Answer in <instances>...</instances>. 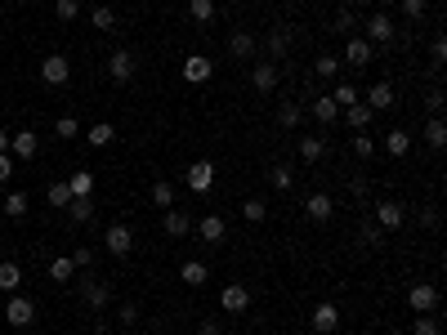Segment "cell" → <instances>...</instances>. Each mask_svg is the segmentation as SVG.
<instances>
[{
  "label": "cell",
  "mask_w": 447,
  "mask_h": 335,
  "mask_svg": "<svg viewBox=\"0 0 447 335\" xmlns=\"http://www.w3.org/2000/svg\"><path fill=\"white\" fill-rule=\"evenodd\" d=\"M371 219H376V228H380V233H398V228L407 224V206H403V201H380Z\"/></svg>",
  "instance_id": "cell-1"
},
{
  "label": "cell",
  "mask_w": 447,
  "mask_h": 335,
  "mask_svg": "<svg viewBox=\"0 0 447 335\" xmlns=\"http://www.w3.org/2000/svg\"><path fill=\"white\" fill-rule=\"evenodd\" d=\"M407 304H412V313H439V286L416 282L412 291H407Z\"/></svg>",
  "instance_id": "cell-2"
},
{
  "label": "cell",
  "mask_w": 447,
  "mask_h": 335,
  "mask_svg": "<svg viewBox=\"0 0 447 335\" xmlns=\"http://www.w3.org/2000/svg\"><path fill=\"white\" fill-rule=\"evenodd\" d=\"M135 54H130V50H112V54H107V76H112L116 81V86H130V81H135Z\"/></svg>",
  "instance_id": "cell-3"
},
{
  "label": "cell",
  "mask_w": 447,
  "mask_h": 335,
  "mask_svg": "<svg viewBox=\"0 0 447 335\" xmlns=\"http://www.w3.org/2000/svg\"><path fill=\"white\" fill-rule=\"evenodd\" d=\"M103 246H107V255H116V259H126L130 250H135V233L126 228V224H112V228L103 233Z\"/></svg>",
  "instance_id": "cell-4"
},
{
  "label": "cell",
  "mask_w": 447,
  "mask_h": 335,
  "mask_svg": "<svg viewBox=\"0 0 447 335\" xmlns=\"http://www.w3.org/2000/svg\"><path fill=\"white\" fill-rule=\"evenodd\" d=\"M32 317H36V304L27 300V295H9V304H5V322L9 327H32Z\"/></svg>",
  "instance_id": "cell-5"
},
{
  "label": "cell",
  "mask_w": 447,
  "mask_h": 335,
  "mask_svg": "<svg viewBox=\"0 0 447 335\" xmlns=\"http://www.w3.org/2000/svg\"><path fill=\"white\" fill-rule=\"evenodd\" d=\"M67 76H72V63L63 54L41 58V81H45V86H67Z\"/></svg>",
  "instance_id": "cell-6"
},
{
  "label": "cell",
  "mask_w": 447,
  "mask_h": 335,
  "mask_svg": "<svg viewBox=\"0 0 447 335\" xmlns=\"http://www.w3.org/2000/svg\"><path fill=\"white\" fill-rule=\"evenodd\" d=\"M362 27H367V36H362L367 45H389V41H394V18H389V14H371Z\"/></svg>",
  "instance_id": "cell-7"
},
{
  "label": "cell",
  "mask_w": 447,
  "mask_h": 335,
  "mask_svg": "<svg viewBox=\"0 0 447 335\" xmlns=\"http://www.w3.org/2000/svg\"><path fill=\"white\" fill-rule=\"evenodd\" d=\"M220 304H224V313H246V308H251V291L241 282H228L220 291Z\"/></svg>",
  "instance_id": "cell-8"
},
{
  "label": "cell",
  "mask_w": 447,
  "mask_h": 335,
  "mask_svg": "<svg viewBox=\"0 0 447 335\" xmlns=\"http://www.w3.org/2000/svg\"><path fill=\"white\" fill-rule=\"evenodd\" d=\"M81 300H86L94 313H103L107 304H112V291H107V282H94V278H86L81 282Z\"/></svg>",
  "instance_id": "cell-9"
},
{
  "label": "cell",
  "mask_w": 447,
  "mask_h": 335,
  "mask_svg": "<svg viewBox=\"0 0 447 335\" xmlns=\"http://www.w3.org/2000/svg\"><path fill=\"white\" fill-rule=\"evenodd\" d=\"M161 233L171 237V242H179V237H188V233H192V219H188V214L179 210V206H171V210L161 214Z\"/></svg>",
  "instance_id": "cell-10"
},
{
  "label": "cell",
  "mask_w": 447,
  "mask_h": 335,
  "mask_svg": "<svg viewBox=\"0 0 447 335\" xmlns=\"http://www.w3.org/2000/svg\"><path fill=\"white\" fill-rule=\"evenodd\" d=\"M335 327H340V308H335L331 300L313 304V331H318V335H331Z\"/></svg>",
  "instance_id": "cell-11"
},
{
  "label": "cell",
  "mask_w": 447,
  "mask_h": 335,
  "mask_svg": "<svg viewBox=\"0 0 447 335\" xmlns=\"http://www.w3.org/2000/svg\"><path fill=\"white\" fill-rule=\"evenodd\" d=\"M362 103H367L371 112H389V107L398 103V99H394V86H389V81H376V86L362 94Z\"/></svg>",
  "instance_id": "cell-12"
},
{
  "label": "cell",
  "mask_w": 447,
  "mask_h": 335,
  "mask_svg": "<svg viewBox=\"0 0 447 335\" xmlns=\"http://www.w3.org/2000/svg\"><path fill=\"white\" fill-rule=\"evenodd\" d=\"M305 214H309L313 224H327L331 214H335V201H331L327 193H309V197H305Z\"/></svg>",
  "instance_id": "cell-13"
},
{
  "label": "cell",
  "mask_w": 447,
  "mask_h": 335,
  "mask_svg": "<svg viewBox=\"0 0 447 335\" xmlns=\"http://www.w3.org/2000/svg\"><path fill=\"white\" fill-rule=\"evenodd\" d=\"M371 50H376V45H367L362 36H345V63L349 67H367L371 63Z\"/></svg>",
  "instance_id": "cell-14"
},
{
  "label": "cell",
  "mask_w": 447,
  "mask_h": 335,
  "mask_svg": "<svg viewBox=\"0 0 447 335\" xmlns=\"http://www.w3.org/2000/svg\"><path fill=\"white\" fill-rule=\"evenodd\" d=\"M188 188L192 193H211L215 188V165L211 161H192L188 165Z\"/></svg>",
  "instance_id": "cell-15"
},
{
  "label": "cell",
  "mask_w": 447,
  "mask_h": 335,
  "mask_svg": "<svg viewBox=\"0 0 447 335\" xmlns=\"http://www.w3.org/2000/svg\"><path fill=\"white\" fill-rule=\"evenodd\" d=\"M264 45H269V63H282V58L291 54V27H286V22H282V27H273Z\"/></svg>",
  "instance_id": "cell-16"
},
{
  "label": "cell",
  "mask_w": 447,
  "mask_h": 335,
  "mask_svg": "<svg viewBox=\"0 0 447 335\" xmlns=\"http://www.w3.org/2000/svg\"><path fill=\"white\" fill-rule=\"evenodd\" d=\"M277 76H282L277 63H255V67H251V86H255L260 94H273L277 90Z\"/></svg>",
  "instance_id": "cell-17"
},
{
  "label": "cell",
  "mask_w": 447,
  "mask_h": 335,
  "mask_svg": "<svg viewBox=\"0 0 447 335\" xmlns=\"http://www.w3.org/2000/svg\"><path fill=\"white\" fill-rule=\"evenodd\" d=\"M36 148H41V139H36L32 130H18V135H9V152H14L18 161H32Z\"/></svg>",
  "instance_id": "cell-18"
},
{
  "label": "cell",
  "mask_w": 447,
  "mask_h": 335,
  "mask_svg": "<svg viewBox=\"0 0 447 335\" xmlns=\"http://www.w3.org/2000/svg\"><path fill=\"white\" fill-rule=\"evenodd\" d=\"M211 58L206 54H188L184 58V81H192V86H201V81H211Z\"/></svg>",
  "instance_id": "cell-19"
},
{
  "label": "cell",
  "mask_w": 447,
  "mask_h": 335,
  "mask_svg": "<svg viewBox=\"0 0 447 335\" xmlns=\"http://www.w3.org/2000/svg\"><path fill=\"white\" fill-rule=\"evenodd\" d=\"M228 54H233V58H255L260 54V41L251 32H233V36H228Z\"/></svg>",
  "instance_id": "cell-20"
},
{
  "label": "cell",
  "mask_w": 447,
  "mask_h": 335,
  "mask_svg": "<svg viewBox=\"0 0 447 335\" xmlns=\"http://www.w3.org/2000/svg\"><path fill=\"white\" fill-rule=\"evenodd\" d=\"M335 116H340V107H335L331 94H313V121H318V125H331Z\"/></svg>",
  "instance_id": "cell-21"
},
{
  "label": "cell",
  "mask_w": 447,
  "mask_h": 335,
  "mask_svg": "<svg viewBox=\"0 0 447 335\" xmlns=\"http://www.w3.org/2000/svg\"><path fill=\"white\" fill-rule=\"evenodd\" d=\"M197 233H201V242H211V246H220L224 242V233H228V224L220 219V214H206V219L197 224Z\"/></svg>",
  "instance_id": "cell-22"
},
{
  "label": "cell",
  "mask_w": 447,
  "mask_h": 335,
  "mask_svg": "<svg viewBox=\"0 0 447 335\" xmlns=\"http://www.w3.org/2000/svg\"><path fill=\"white\" fill-rule=\"evenodd\" d=\"M385 152H389V157H407V152H412V130H389V135H385Z\"/></svg>",
  "instance_id": "cell-23"
},
{
  "label": "cell",
  "mask_w": 447,
  "mask_h": 335,
  "mask_svg": "<svg viewBox=\"0 0 447 335\" xmlns=\"http://www.w3.org/2000/svg\"><path fill=\"white\" fill-rule=\"evenodd\" d=\"M322 157H327V143H322L318 135H305V139H300V161H322Z\"/></svg>",
  "instance_id": "cell-24"
},
{
  "label": "cell",
  "mask_w": 447,
  "mask_h": 335,
  "mask_svg": "<svg viewBox=\"0 0 447 335\" xmlns=\"http://www.w3.org/2000/svg\"><path fill=\"white\" fill-rule=\"evenodd\" d=\"M380 242H385V233L376 228V219H362V224H358V246H362V250H376Z\"/></svg>",
  "instance_id": "cell-25"
},
{
  "label": "cell",
  "mask_w": 447,
  "mask_h": 335,
  "mask_svg": "<svg viewBox=\"0 0 447 335\" xmlns=\"http://www.w3.org/2000/svg\"><path fill=\"white\" fill-rule=\"evenodd\" d=\"M331 99H335V107H354V103H362V90L354 81H340V86L331 90Z\"/></svg>",
  "instance_id": "cell-26"
},
{
  "label": "cell",
  "mask_w": 447,
  "mask_h": 335,
  "mask_svg": "<svg viewBox=\"0 0 447 335\" xmlns=\"http://www.w3.org/2000/svg\"><path fill=\"white\" fill-rule=\"evenodd\" d=\"M18 286H22V268L14 264V259H5V264H0V291H9V295H14Z\"/></svg>",
  "instance_id": "cell-27"
},
{
  "label": "cell",
  "mask_w": 447,
  "mask_h": 335,
  "mask_svg": "<svg viewBox=\"0 0 447 335\" xmlns=\"http://www.w3.org/2000/svg\"><path fill=\"white\" fill-rule=\"evenodd\" d=\"M86 139H90V148H107V143L116 139V130L107 125V121H94V125L86 130Z\"/></svg>",
  "instance_id": "cell-28"
},
{
  "label": "cell",
  "mask_w": 447,
  "mask_h": 335,
  "mask_svg": "<svg viewBox=\"0 0 447 335\" xmlns=\"http://www.w3.org/2000/svg\"><path fill=\"white\" fill-rule=\"evenodd\" d=\"M152 206H161V210L175 206V184H171V179H156V184H152Z\"/></svg>",
  "instance_id": "cell-29"
},
{
  "label": "cell",
  "mask_w": 447,
  "mask_h": 335,
  "mask_svg": "<svg viewBox=\"0 0 447 335\" xmlns=\"http://www.w3.org/2000/svg\"><path fill=\"white\" fill-rule=\"evenodd\" d=\"M269 184L277 188V193H286V188L295 184V170H291V165H286V161H277L273 170H269Z\"/></svg>",
  "instance_id": "cell-30"
},
{
  "label": "cell",
  "mask_w": 447,
  "mask_h": 335,
  "mask_svg": "<svg viewBox=\"0 0 447 335\" xmlns=\"http://www.w3.org/2000/svg\"><path fill=\"white\" fill-rule=\"evenodd\" d=\"M179 278H184L188 286H206V278H211V273H206V264H201V259H188V264L179 268Z\"/></svg>",
  "instance_id": "cell-31"
},
{
  "label": "cell",
  "mask_w": 447,
  "mask_h": 335,
  "mask_svg": "<svg viewBox=\"0 0 447 335\" xmlns=\"http://www.w3.org/2000/svg\"><path fill=\"white\" fill-rule=\"evenodd\" d=\"M420 135H425L429 148H443V143H447V125H443V116H429V125L420 130Z\"/></svg>",
  "instance_id": "cell-32"
},
{
  "label": "cell",
  "mask_w": 447,
  "mask_h": 335,
  "mask_svg": "<svg viewBox=\"0 0 447 335\" xmlns=\"http://www.w3.org/2000/svg\"><path fill=\"white\" fill-rule=\"evenodd\" d=\"M277 125H282V130H295V125H300V103H291V99L277 103Z\"/></svg>",
  "instance_id": "cell-33"
},
{
  "label": "cell",
  "mask_w": 447,
  "mask_h": 335,
  "mask_svg": "<svg viewBox=\"0 0 447 335\" xmlns=\"http://www.w3.org/2000/svg\"><path fill=\"white\" fill-rule=\"evenodd\" d=\"M67 188H72V197H90L94 193V175L90 170H76V175L67 179Z\"/></svg>",
  "instance_id": "cell-34"
},
{
  "label": "cell",
  "mask_w": 447,
  "mask_h": 335,
  "mask_svg": "<svg viewBox=\"0 0 447 335\" xmlns=\"http://www.w3.org/2000/svg\"><path fill=\"white\" fill-rule=\"evenodd\" d=\"M45 197H50V206H72V188H67V179H54V184L45 188Z\"/></svg>",
  "instance_id": "cell-35"
},
{
  "label": "cell",
  "mask_w": 447,
  "mask_h": 335,
  "mask_svg": "<svg viewBox=\"0 0 447 335\" xmlns=\"http://www.w3.org/2000/svg\"><path fill=\"white\" fill-rule=\"evenodd\" d=\"M90 22H94L99 32H112V27H116V9H112V5H94Z\"/></svg>",
  "instance_id": "cell-36"
},
{
  "label": "cell",
  "mask_w": 447,
  "mask_h": 335,
  "mask_svg": "<svg viewBox=\"0 0 447 335\" xmlns=\"http://www.w3.org/2000/svg\"><path fill=\"white\" fill-rule=\"evenodd\" d=\"M72 219H76V224H90L94 219V197H72Z\"/></svg>",
  "instance_id": "cell-37"
},
{
  "label": "cell",
  "mask_w": 447,
  "mask_h": 335,
  "mask_svg": "<svg viewBox=\"0 0 447 335\" xmlns=\"http://www.w3.org/2000/svg\"><path fill=\"white\" fill-rule=\"evenodd\" d=\"M345 112H349V125H354V130H367V125H371V116H376L367 103H354V107H345Z\"/></svg>",
  "instance_id": "cell-38"
},
{
  "label": "cell",
  "mask_w": 447,
  "mask_h": 335,
  "mask_svg": "<svg viewBox=\"0 0 447 335\" xmlns=\"http://www.w3.org/2000/svg\"><path fill=\"white\" fill-rule=\"evenodd\" d=\"M72 273H76V264H72V255H58V259H50V278H54V282H67Z\"/></svg>",
  "instance_id": "cell-39"
},
{
  "label": "cell",
  "mask_w": 447,
  "mask_h": 335,
  "mask_svg": "<svg viewBox=\"0 0 447 335\" xmlns=\"http://www.w3.org/2000/svg\"><path fill=\"white\" fill-rule=\"evenodd\" d=\"M54 14H58V22H76L81 18V0H54Z\"/></svg>",
  "instance_id": "cell-40"
},
{
  "label": "cell",
  "mask_w": 447,
  "mask_h": 335,
  "mask_svg": "<svg viewBox=\"0 0 447 335\" xmlns=\"http://www.w3.org/2000/svg\"><path fill=\"white\" fill-rule=\"evenodd\" d=\"M5 214L9 219H22V214H27V193H9L5 197Z\"/></svg>",
  "instance_id": "cell-41"
},
{
  "label": "cell",
  "mask_w": 447,
  "mask_h": 335,
  "mask_svg": "<svg viewBox=\"0 0 447 335\" xmlns=\"http://www.w3.org/2000/svg\"><path fill=\"white\" fill-rule=\"evenodd\" d=\"M188 14L197 22H211L215 18V0H188Z\"/></svg>",
  "instance_id": "cell-42"
},
{
  "label": "cell",
  "mask_w": 447,
  "mask_h": 335,
  "mask_svg": "<svg viewBox=\"0 0 447 335\" xmlns=\"http://www.w3.org/2000/svg\"><path fill=\"white\" fill-rule=\"evenodd\" d=\"M362 27V22H358V14H354V9H340V14H335V32H345V36H354Z\"/></svg>",
  "instance_id": "cell-43"
},
{
  "label": "cell",
  "mask_w": 447,
  "mask_h": 335,
  "mask_svg": "<svg viewBox=\"0 0 447 335\" xmlns=\"http://www.w3.org/2000/svg\"><path fill=\"white\" fill-rule=\"evenodd\" d=\"M412 335H439V317H434V313H416Z\"/></svg>",
  "instance_id": "cell-44"
},
{
  "label": "cell",
  "mask_w": 447,
  "mask_h": 335,
  "mask_svg": "<svg viewBox=\"0 0 447 335\" xmlns=\"http://www.w3.org/2000/svg\"><path fill=\"white\" fill-rule=\"evenodd\" d=\"M313 71H318V76H335V71H340V58H335V54H318Z\"/></svg>",
  "instance_id": "cell-45"
},
{
  "label": "cell",
  "mask_w": 447,
  "mask_h": 335,
  "mask_svg": "<svg viewBox=\"0 0 447 335\" xmlns=\"http://www.w3.org/2000/svg\"><path fill=\"white\" fill-rule=\"evenodd\" d=\"M241 214H246V219H251V224H260V219H264V214H269V206H264V201H260V197H251V201H246V206H241Z\"/></svg>",
  "instance_id": "cell-46"
},
{
  "label": "cell",
  "mask_w": 447,
  "mask_h": 335,
  "mask_svg": "<svg viewBox=\"0 0 447 335\" xmlns=\"http://www.w3.org/2000/svg\"><path fill=\"white\" fill-rule=\"evenodd\" d=\"M76 135H81L76 116H58V139H76Z\"/></svg>",
  "instance_id": "cell-47"
},
{
  "label": "cell",
  "mask_w": 447,
  "mask_h": 335,
  "mask_svg": "<svg viewBox=\"0 0 447 335\" xmlns=\"http://www.w3.org/2000/svg\"><path fill=\"white\" fill-rule=\"evenodd\" d=\"M354 152H358L362 161H367V157H376V139H367V135H354Z\"/></svg>",
  "instance_id": "cell-48"
},
{
  "label": "cell",
  "mask_w": 447,
  "mask_h": 335,
  "mask_svg": "<svg viewBox=\"0 0 447 335\" xmlns=\"http://www.w3.org/2000/svg\"><path fill=\"white\" fill-rule=\"evenodd\" d=\"M425 9H429V0H403V14L412 18V22H420V18H425Z\"/></svg>",
  "instance_id": "cell-49"
},
{
  "label": "cell",
  "mask_w": 447,
  "mask_h": 335,
  "mask_svg": "<svg viewBox=\"0 0 447 335\" xmlns=\"http://www.w3.org/2000/svg\"><path fill=\"white\" fill-rule=\"evenodd\" d=\"M429 58H434V67H443V63H447V41H443V36H434V45H429Z\"/></svg>",
  "instance_id": "cell-50"
},
{
  "label": "cell",
  "mask_w": 447,
  "mask_h": 335,
  "mask_svg": "<svg viewBox=\"0 0 447 335\" xmlns=\"http://www.w3.org/2000/svg\"><path fill=\"white\" fill-rule=\"evenodd\" d=\"M72 264H76V268H90V264H94V250H90V246H76V250H72Z\"/></svg>",
  "instance_id": "cell-51"
},
{
  "label": "cell",
  "mask_w": 447,
  "mask_h": 335,
  "mask_svg": "<svg viewBox=\"0 0 447 335\" xmlns=\"http://www.w3.org/2000/svg\"><path fill=\"white\" fill-rule=\"evenodd\" d=\"M116 317H121V327L130 331V327L139 322V308H135V304H121V308H116Z\"/></svg>",
  "instance_id": "cell-52"
},
{
  "label": "cell",
  "mask_w": 447,
  "mask_h": 335,
  "mask_svg": "<svg viewBox=\"0 0 447 335\" xmlns=\"http://www.w3.org/2000/svg\"><path fill=\"white\" fill-rule=\"evenodd\" d=\"M420 224H425V228L434 233V228H439V210H434V206H425V210H420Z\"/></svg>",
  "instance_id": "cell-53"
},
{
  "label": "cell",
  "mask_w": 447,
  "mask_h": 335,
  "mask_svg": "<svg viewBox=\"0 0 447 335\" xmlns=\"http://www.w3.org/2000/svg\"><path fill=\"white\" fill-rule=\"evenodd\" d=\"M197 335H224V327H220V322H211V317H206V322L197 327Z\"/></svg>",
  "instance_id": "cell-54"
},
{
  "label": "cell",
  "mask_w": 447,
  "mask_h": 335,
  "mask_svg": "<svg viewBox=\"0 0 447 335\" xmlns=\"http://www.w3.org/2000/svg\"><path fill=\"white\" fill-rule=\"evenodd\" d=\"M425 103H429V112H434V116H439V112H443V90H434V94H429V99H425Z\"/></svg>",
  "instance_id": "cell-55"
},
{
  "label": "cell",
  "mask_w": 447,
  "mask_h": 335,
  "mask_svg": "<svg viewBox=\"0 0 447 335\" xmlns=\"http://www.w3.org/2000/svg\"><path fill=\"white\" fill-rule=\"evenodd\" d=\"M9 175H14V161H9V157H5V152H0V184H5V179H9Z\"/></svg>",
  "instance_id": "cell-56"
},
{
  "label": "cell",
  "mask_w": 447,
  "mask_h": 335,
  "mask_svg": "<svg viewBox=\"0 0 447 335\" xmlns=\"http://www.w3.org/2000/svg\"><path fill=\"white\" fill-rule=\"evenodd\" d=\"M0 152H9V135H5V130H0Z\"/></svg>",
  "instance_id": "cell-57"
}]
</instances>
